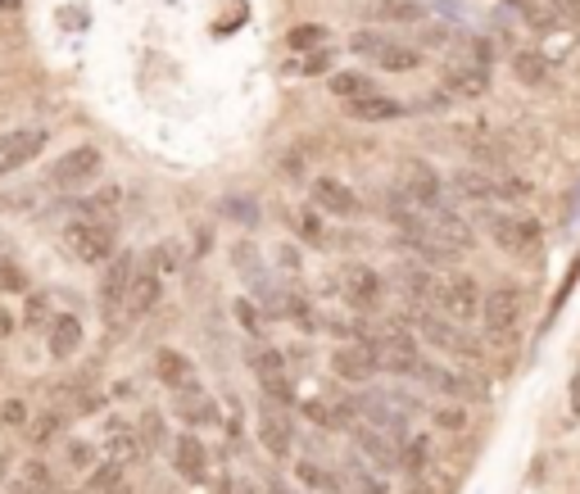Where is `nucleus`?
I'll return each mask as SVG.
<instances>
[{
  "instance_id": "obj_1",
  "label": "nucleus",
  "mask_w": 580,
  "mask_h": 494,
  "mask_svg": "<svg viewBox=\"0 0 580 494\" xmlns=\"http://www.w3.org/2000/svg\"><path fill=\"white\" fill-rule=\"evenodd\" d=\"M449 187H453V195H459V200H472V204H481V210H494V204L531 195V181H521L513 173H481V168L453 173Z\"/></svg>"
},
{
  "instance_id": "obj_2",
  "label": "nucleus",
  "mask_w": 580,
  "mask_h": 494,
  "mask_svg": "<svg viewBox=\"0 0 580 494\" xmlns=\"http://www.w3.org/2000/svg\"><path fill=\"white\" fill-rule=\"evenodd\" d=\"M368 345H372L376 363H382V372H390V377H417L422 350H417V335L403 322H386V327L368 331Z\"/></svg>"
},
{
  "instance_id": "obj_3",
  "label": "nucleus",
  "mask_w": 580,
  "mask_h": 494,
  "mask_svg": "<svg viewBox=\"0 0 580 494\" xmlns=\"http://www.w3.org/2000/svg\"><path fill=\"white\" fill-rule=\"evenodd\" d=\"M481 227L490 231V241L503 250V254H540L544 245V227L531 218V214H508V210H486L481 214Z\"/></svg>"
},
{
  "instance_id": "obj_4",
  "label": "nucleus",
  "mask_w": 580,
  "mask_h": 494,
  "mask_svg": "<svg viewBox=\"0 0 580 494\" xmlns=\"http://www.w3.org/2000/svg\"><path fill=\"white\" fill-rule=\"evenodd\" d=\"M413 327H417V335L431 350H440V354H449V358H463V363H476L481 358V345L467 335V327H459V322H449V318H440L436 308H413Z\"/></svg>"
},
{
  "instance_id": "obj_5",
  "label": "nucleus",
  "mask_w": 580,
  "mask_h": 494,
  "mask_svg": "<svg viewBox=\"0 0 580 494\" xmlns=\"http://www.w3.org/2000/svg\"><path fill=\"white\" fill-rule=\"evenodd\" d=\"M521 314H526V295L517 281H499L481 295V327L490 341H508V335L521 327Z\"/></svg>"
},
{
  "instance_id": "obj_6",
  "label": "nucleus",
  "mask_w": 580,
  "mask_h": 494,
  "mask_svg": "<svg viewBox=\"0 0 580 494\" xmlns=\"http://www.w3.org/2000/svg\"><path fill=\"white\" fill-rule=\"evenodd\" d=\"M481 281L476 277H467V273H449V277H440V286H436V314L440 318H449V322H459V327H472L476 318H481Z\"/></svg>"
},
{
  "instance_id": "obj_7",
  "label": "nucleus",
  "mask_w": 580,
  "mask_h": 494,
  "mask_svg": "<svg viewBox=\"0 0 580 494\" xmlns=\"http://www.w3.org/2000/svg\"><path fill=\"white\" fill-rule=\"evenodd\" d=\"M64 250L68 258H78V264L87 268H105L109 258H114V227L109 223H100V218H78V223H68L64 227Z\"/></svg>"
},
{
  "instance_id": "obj_8",
  "label": "nucleus",
  "mask_w": 580,
  "mask_h": 494,
  "mask_svg": "<svg viewBox=\"0 0 580 494\" xmlns=\"http://www.w3.org/2000/svg\"><path fill=\"white\" fill-rule=\"evenodd\" d=\"M105 173V154H100V145H73V150H64L55 164H50V173H46V181L55 191H82V187H91V181Z\"/></svg>"
},
{
  "instance_id": "obj_9",
  "label": "nucleus",
  "mask_w": 580,
  "mask_h": 494,
  "mask_svg": "<svg viewBox=\"0 0 580 494\" xmlns=\"http://www.w3.org/2000/svg\"><path fill=\"white\" fill-rule=\"evenodd\" d=\"M426 390H436V395L453 400V404H467V400H490V390L486 381H476L472 372H459V368H444V363H431V358H422V368L417 377Z\"/></svg>"
},
{
  "instance_id": "obj_10",
  "label": "nucleus",
  "mask_w": 580,
  "mask_h": 494,
  "mask_svg": "<svg viewBox=\"0 0 580 494\" xmlns=\"http://www.w3.org/2000/svg\"><path fill=\"white\" fill-rule=\"evenodd\" d=\"M395 191L413 204V210H431L444 200V177L426 164V160H403L395 173Z\"/></svg>"
},
{
  "instance_id": "obj_11",
  "label": "nucleus",
  "mask_w": 580,
  "mask_h": 494,
  "mask_svg": "<svg viewBox=\"0 0 580 494\" xmlns=\"http://www.w3.org/2000/svg\"><path fill=\"white\" fill-rule=\"evenodd\" d=\"M255 427H259V445L268 449V458L286 463L295 454V413L291 408H276V404H263L259 400Z\"/></svg>"
},
{
  "instance_id": "obj_12",
  "label": "nucleus",
  "mask_w": 580,
  "mask_h": 494,
  "mask_svg": "<svg viewBox=\"0 0 580 494\" xmlns=\"http://www.w3.org/2000/svg\"><path fill=\"white\" fill-rule=\"evenodd\" d=\"M137 273H141L137 254L132 250H114V258L105 264V277H100V308H105V318L123 314V304H128V291H132Z\"/></svg>"
},
{
  "instance_id": "obj_13",
  "label": "nucleus",
  "mask_w": 580,
  "mask_h": 494,
  "mask_svg": "<svg viewBox=\"0 0 580 494\" xmlns=\"http://www.w3.org/2000/svg\"><path fill=\"white\" fill-rule=\"evenodd\" d=\"M309 204L326 218H359V210H363L359 191L349 187V181L332 177V173H322V177L309 181Z\"/></svg>"
},
{
  "instance_id": "obj_14",
  "label": "nucleus",
  "mask_w": 580,
  "mask_h": 494,
  "mask_svg": "<svg viewBox=\"0 0 580 494\" xmlns=\"http://www.w3.org/2000/svg\"><path fill=\"white\" fill-rule=\"evenodd\" d=\"M41 150H46L41 127H10V132H0V181L23 173L28 164H37Z\"/></svg>"
},
{
  "instance_id": "obj_15",
  "label": "nucleus",
  "mask_w": 580,
  "mask_h": 494,
  "mask_svg": "<svg viewBox=\"0 0 580 494\" xmlns=\"http://www.w3.org/2000/svg\"><path fill=\"white\" fill-rule=\"evenodd\" d=\"M332 372L345 385H372L376 372H382V363H376V354H372L368 341H340L332 350Z\"/></svg>"
},
{
  "instance_id": "obj_16",
  "label": "nucleus",
  "mask_w": 580,
  "mask_h": 494,
  "mask_svg": "<svg viewBox=\"0 0 580 494\" xmlns=\"http://www.w3.org/2000/svg\"><path fill=\"white\" fill-rule=\"evenodd\" d=\"M440 91L449 100H481L490 91V64L481 60H449L440 73Z\"/></svg>"
},
{
  "instance_id": "obj_17",
  "label": "nucleus",
  "mask_w": 580,
  "mask_h": 494,
  "mask_svg": "<svg viewBox=\"0 0 580 494\" xmlns=\"http://www.w3.org/2000/svg\"><path fill=\"white\" fill-rule=\"evenodd\" d=\"M340 295H345L349 308L372 314V308H382V300H386V281H382V273L368 268V264H349L340 273Z\"/></svg>"
},
{
  "instance_id": "obj_18",
  "label": "nucleus",
  "mask_w": 580,
  "mask_h": 494,
  "mask_svg": "<svg viewBox=\"0 0 580 494\" xmlns=\"http://www.w3.org/2000/svg\"><path fill=\"white\" fill-rule=\"evenodd\" d=\"M349 431H355V449H359V458H363L368 467H376L382 477L399 472V440H395V435L376 431V427H368V422H355Z\"/></svg>"
},
{
  "instance_id": "obj_19",
  "label": "nucleus",
  "mask_w": 580,
  "mask_h": 494,
  "mask_svg": "<svg viewBox=\"0 0 580 494\" xmlns=\"http://www.w3.org/2000/svg\"><path fill=\"white\" fill-rule=\"evenodd\" d=\"M172 413L182 418L186 431H205L218 422V404H214V395H205L199 381H186V385L172 390Z\"/></svg>"
},
{
  "instance_id": "obj_20",
  "label": "nucleus",
  "mask_w": 580,
  "mask_h": 494,
  "mask_svg": "<svg viewBox=\"0 0 580 494\" xmlns=\"http://www.w3.org/2000/svg\"><path fill=\"white\" fill-rule=\"evenodd\" d=\"M141 435H137V427L132 422H123V418H109L105 427H100V454H105L109 463H118L123 472L141 458Z\"/></svg>"
},
{
  "instance_id": "obj_21",
  "label": "nucleus",
  "mask_w": 580,
  "mask_h": 494,
  "mask_svg": "<svg viewBox=\"0 0 580 494\" xmlns=\"http://www.w3.org/2000/svg\"><path fill=\"white\" fill-rule=\"evenodd\" d=\"M172 467H178V477L191 481V485L209 481V449L195 431H182L178 440H172Z\"/></svg>"
},
{
  "instance_id": "obj_22",
  "label": "nucleus",
  "mask_w": 580,
  "mask_h": 494,
  "mask_svg": "<svg viewBox=\"0 0 580 494\" xmlns=\"http://www.w3.org/2000/svg\"><path fill=\"white\" fill-rule=\"evenodd\" d=\"M409 114H413V105H403L399 96H382V91H372L363 100H345V118H355V123H395Z\"/></svg>"
},
{
  "instance_id": "obj_23",
  "label": "nucleus",
  "mask_w": 580,
  "mask_h": 494,
  "mask_svg": "<svg viewBox=\"0 0 580 494\" xmlns=\"http://www.w3.org/2000/svg\"><path fill=\"white\" fill-rule=\"evenodd\" d=\"M82 341H87V331H82V318L78 314H55L50 318V327H46V350H50V358H73L82 350Z\"/></svg>"
},
{
  "instance_id": "obj_24",
  "label": "nucleus",
  "mask_w": 580,
  "mask_h": 494,
  "mask_svg": "<svg viewBox=\"0 0 580 494\" xmlns=\"http://www.w3.org/2000/svg\"><path fill=\"white\" fill-rule=\"evenodd\" d=\"M159 295H164V277L155 268H141L137 281H132V291H128V304H123V314L141 318V314H150V308L159 304Z\"/></svg>"
},
{
  "instance_id": "obj_25",
  "label": "nucleus",
  "mask_w": 580,
  "mask_h": 494,
  "mask_svg": "<svg viewBox=\"0 0 580 494\" xmlns=\"http://www.w3.org/2000/svg\"><path fill=\"white\" fill-rule=\"evenodd\" d=\"M155 377H159L168 390H178V385L195 381V363H191L182 350H159V354H155Z\"/></svg>"
},
{
  "instance_id": "obj_26",
  "label": "nucleus",
  "mask_w": 580,
  "mask_h": 494,
  "mask_svg": "<svg viewBox=\"0 0 580 494\" xmlns=\"http://www.w3.org/2000/svg\"><path fill=\"white\" fill-rule=\"evenodd\" d=\"M426 467H431V435L409 431V440H403V445H399V472L422 477Z\"/></svg>"
},
{
  "instance_id": "obj_27",
  "label": "nucleus",
  "mask_w": 580,
  "mask_h": 494,
  "mask_svg": "<svg viewBox=\"0 0 580 494\" xmlns=\"http://www.w3.org/2000/svg\"><path fill=\"white\" fill-rule=\"evenodd\" d=\"M326 91H332L340 105L345 100H363V96H372L376 87H372V77L368 73H355V68H345V73H326Z\"/></svg>"
},
{
  "instance_id": "obj_28",
  "label": "nucleus",
  "mask_w": 580,
  "mask_h": 494,
  "mask_svg": "<svg viewBox=\"0 0 580 494\" xmlns=\"http://www.w3.org/2000/svg\"><path fill=\"white\" fill-rule=\"evenodd\" d=\"M363 14L376 18V23H417L422 5H417V0H368Z\"/></svg>"
},
{
  "instance_id": "obj_29",
  "label": "nucleus",
  "mask_w": 580,
  "mask_h": 494,
  "mask_svg": "<svg viewBox=\"0 0 580 494\" xmlns=\"http://www.w3.org/2000/svg\"><path fill=\"white\" fill-rule=\"evenodd\" d=\"M376 68H386V73H413V68H422V50L395 37V41L382 50V55H376Z\"/></svg>"
},
{
  "instance_id": "obj_30",
  "label": "nucleus",
  "mask_w": 580,
  "mask_h": 494,
  "mask_svg": "<svg viewBox=\"0 0 580 494\" xmlns=\"http://www.w3.org/2000/svg\"><path fill=\"white\" fill-rule=\"evenodd\" d=\"M326 41H332V33H326V23H295V28L286 33L291 55H309V50H322Z\"/></svg>"
},
{
  "instance_id": "obj_31",
  "label": "nucleus",
  "mask_w": 580,
  "mask_h": 494,
  "mask_svg": "<svg viewBox=\"0 0 580 494\" xmlns=\"http://www.w3.org/2000/svg\"><path fill=\"white\" fill-rule=\"evenodd\" d=\"M259 395H263V404L291 408V413H295V404H299V395H295V381H291V372H272V377H259Z\"/></svg>"
},
{
  "instance_id": "obj_32",
  "label": "nucleus",
  "mask_w": 580,
  "mask_h": 494,
  "mask_svg": "<svg viewBox=\"0 0 580 494\" xmlns=\"http://www.w3.org/2000/svg\"><path fill=\"white\" fill-rule=\"evenodd\" d=\"M345 477H349V490H355V494H390L386 481H382V472H376V467H368L359 454L345 463Z\"/></svg>"
},
{
  "instance_id": "obj_33",
  "label": "nucleus",
  "mask_w": 580,
  "mask_h": 494,
  "mask_svg": "<svg viewBox=\"0 0 580 494\" xmlns=\"http://www.w3.org/2000/svg\"><path fill=\"white\" fill-rule=\"evenodd\" d=\"M295 477L305 481L309 490H318V494H345L340 481H336V472H326V467L313 463V458H299V463H295Z\"/></svg>"
},
{
  "instance_id": "obj_34",
  "label": "nucleus",
  "mask_w": 580,
  "mask_h": 494,
  "mask_svg": "<svg viewBox=\"0 0 580 494\" xmlns=\"http://www.w3.org/2000/svg\"><path fill=\"white\" fill-rule=\"evenodd\" d=\"M395 37L390 33H382V28H359L355 37H349V55H359V60H368V64H376V55L390 46Z\"/></svg>"
},
{
  "instance_id": "obj_35",
  "label": "nucleus",
  "mask_w": 580,
  "mask_h": 494,
  "mask_svg": "<svg viewBox=\"0 0 580 494\" xmlns=\"http://www.w3.org/2000/svg\"><path fill=\"white\" fill-rule=\"evenodd\" d=\"M282 318H291L305 335H313V331H322V318H318V308L305 300V295H295V291H286V308H282Z\"/></svg>"
},
{
  "instance_id": "obj_36",
  "label": "nucleus",
  "mask_w": 580,
  "mask_h": 494,
  "mask_svg": "<svg viewBox=\"0 0 580 494\" xmlns=\"http://www.w3.org/2000/svg\"><path fill=\"white\" fill-rule=\"evenodd\" d=\"M286 73H295V77H322V73H332V46L309 50V55H291L286 60Z\"/></svg>"
},
{
  "instance_id": "obj_37",
  "label": "nucleus",
  "mask_w": 580,
  "mask_h": 494,
  "mask_svg": "<svg viewBox=\"0 0 580 494\" xmlns=\"http://www.w3.org/2000/svg\"><path fill=\"white\" fill-rule=\"evenodd\" d=\"M436 286H440V281H436L431 273H426V268H403V291H409L422 308H431V304H436Z\"/></svg>"
},
{
  "instance_id": "obj_38",
  "label": "nucleus",
  "mask_w": 580,
  "mask_h": 494,
  "mask_svg": "<svg viewBox=\"0 0 580 494\" xmlns=\"http://www.w3.org/2000/svg\"><path fill=\"white\" fill-rule=\"evenodd\" d=\"M249 372H255V377H272V372H291L286 368V354L282 350H276V345H255V350H249Z\"/></svg>"
},
{
  "instance_id": "obj_39",
  "label": "nucleus",
  "mask_w": 580,
  "mask_h": 494,
  "mask_svg": "<svg viewBox=\"0 0 580 494\" xmlns=\"http://www.w3.org/2000/svg\"><path fill=\"white\" fill-rule=\"evenodd\" d=\"M118 485H123V467L109 463V458H100L91 472H87V494H109V490H118Z\"/></svg>"
},
{
  "instance_id": "obj_40",
  "label": "nucleus",
  "mask_w": 580,
  "mask_h": 494,
  "mask_svg": "<svg viewBox=\"0 0 580 494\" xmlns=\"http://www.w3.org/2000/svg\"><path fill=\"white\" fill-rule=\"evenodd\" d=\"M182 245L178 241H159L155 250H150V268H155L159 277H172V273H182Z\"/></svg>"
},
{
  "instance_id": "obj_41",
  "label": "nucleus",
  "mask_w": 580,
  "mask_h": 494,
  "mask_svg": "<svg viewBox=\"0 0 580 494\" xmlns=\"http://www.w3.org/2000/svg\"><path fill=\"white\" fill-rule=\"evenodd\" d=\"M60 427H64V413H55V408H41L37 418H33L28 427H23V431H28V440H33V445H50Z\"/></svg>"
},
{
  "instance_id": "obj_42",
  "label": "nucleus",
  "mask_w": 580,
  "mask_h": 494,
  "mask_svg": "<svg viewBox=\"0 0 580 494\" xmlns=\"http://www.w3.org/2000/svg\"><path fill=\"white\" fill-rule=\"evenodd\" d=\"M232 264L249 277V286H259V281H268V273H263V258H259V250L249 245V241H241V245H232Z\"/></svg>"
},
{
  "instance_id": "obj_43",
  "label": "nucleus",
  "mask_w": 580,
  "mask_h": 494,
  "mask_svg": "<svg viewBox=\"0 0 580 494\" xmlns=\"http://www.w3.org/2000/svg\"><path fill=\"white\" fill-rule=\"evenodd\" d=\"M232 318L241 322V331H249V335H263V308L255 304V300H249V295H241L236 304H232Z\"/></svg>"
},
{
  "instance_id": "obj_44",
  "label": "nucleus",
  "mask_w": 580,
  "mask_h": 494,
  "mask_svg": "<svg viewBox=\"0 0 580 494\" xmlns=\"http://www.w3.org/2000/svg\"><path fill=\"white\" fill-rule=\"evenodd\" d=\"M544 68H549V64H544V60L536 55V50H521V55L513 60V73H517V83H526V87H536V83H544V77H549Z\"/></svg>"
},
{
  "instance_id": "obj_45",
  "label": "nucleus",
  "mask_w": 580,
  "mask_h": 494,
  "mask_svg": "<svg viewBox=\"0 0 580 494\" xmlns=\"http://www.w3.org/2000/svg\"><path fill=\"white\" fill-rule=\"evenodd\" d=\"M508 5H513L526 23H531V28H540V33H544V28H553V10L544 5V0H508Z\"/></svg>"
},
{
  "instance_id": "obj_46",
  "label": "nucleus",
  "mask_w": 580,
  "mask_h": 494,
  "mask_svg": "<svg viewBox=\"0 0 580 494\" xmlns=\"http://www.w3.org/2000/svg\"><path fill=\"white\" fill-rule=\"evenodd\" d=\"M322 218H326V214H318L313 204H309V210H299V218H295L299 237H305L309 245H322V237H326V231H322Z\"/></svg>"
},
{
  "instance_id": "obj_47",
  "label": "nucleus",
  "mask_w": 580,
  "mask_h": 494,
  "mask_svg": "<svg viewBox=\"0 0 580 494\" xmlns=\"http://www.w3.org/2000/svg\"><path fill=\"white\" fill-rule=\"evenodd\" d=\"M431 422H436L440 431H449V435H459V431L467 427V413H463L459 404H444V408H431Z\"/></svg>"
},
{
  "instance_id": "obj_48",
  "label": "nucleus",
  "mask_w": 580,
  "mask_h": 494,
  "mask_svg": "<svg viewBox=\"0 0 580 494\" xmlns=\"http://www.w3.org/2000/svg\"><path fill=\"white\" fill-rule=\"evenodd\" d=\"M137 435H141V445H145V449H159V445H164V418H159V413H155V408H150V413H145V418H141Z\"/></svg>"
},
{
  "instance_id": "obj_49",
  "label": "nucleus",
  "mask_w": 580,
  "mask_h": 494,
  "mask_svg": "<svg viewBox=\"0 0 580 494\" xmlns=\"http://www.w3.org/2000/svg\"><path fill=\"white\" fill-rule=\"evenodd\" d=\"M64 454H68V463L78 467V472H91V467L100 463V458H95V445H91V440H68V449H64Z\"/></svg>"
},
{
  "instance_id": "obj_50",
  "label": "nucleus",
  "mask_w": 580,
  "mask_h": 494,
  "mask_svg": "<svg viewBox=\"0 0 580 494\" xmlns=\"http://www.w3.org/2000/svg\"><path fill=\"white\" fill-rule=\"evenodd\" d=\"M544 5L553 10V18H563L567 28L580 33V0H544Z\"/></svg>"
},
{
  "instance_id": "obj_51",
  "label": "nucleus",
  "mask_w": 580,
  "mask_h": 494,
  "mask_svg": "<svg viewBox=\"0 0 580 494\" xmlns=\"http://www.w3.org/2000/svg\"><path fill=\"white\" fill-rule=\"evenodd\" d=\"M227 210H236V214H232L236 223L259 227V204H249V200H227Z\"/></svg>"
},
{
  "instance_id": "obj_52",
  "label": "nucleus",
  "mask_w": 580,
  "mask_h": 494,
  "mask_svg": "<svg viewBox=\"0 0 580 494\" xmlns=\"http://www.w3.org/2000/svg\"><path fill=\"white\" fill-rule=\"evenodd\" d=\"M28 327H33V331H37V327H50V304H46V295L28 300Z\"/></svg>"
},
{
  "instance_id": "obj_53",
  "label": "nucleus",
  "mask_w": 580,
  "mask_h": 494,
  "mask_svg": "<svg viewBox=\"0 0 580 494\" xmlns=\"http://www.w3.org/2000/svg\"><path fill=\"white\" fill-rule=\"evenodd\" d=\"M276 250H282V254H276V264H282L286 273H299V268H305V254H299V245H276Z\"/></svg>"
},
{
  "instance_id": "obj_54",
  "label": "nucleus",
  "mask_w": 580,
  "mask_h": 494,
  "mask_svg": "<svg viewBox=\"0 0 580 494\" xmlns=\"http://www.w3.org/2000/svg\"><path fill=\"white\" fill-rule=\"evenodd\" d=\"M0 418H5L10 427H28V408H23V400H5V408H0Z\"/></svg>"
},
{
  "instance_id": "obj_55",
  "label": "nucleus",
  "mask_w": 580,
  "mask_h": 494,
  "mask_svg": "<svg viewBox=\"0 0 580 494\" xmlns=\"http://www.w3.org/2000/svg\"><path fill=\"white\" fill-rule=\"evenodd\" d=\"M14 327H18V318L10 314L5 304H0V341H5V335H14Z\"/></svg>"
},
{
  "instance_id": "obj_56",
  "label": "nucleus",
  "mask_w": 580,
  "mask_h": 494,
  "mask_svg": "<svg viewBox=\"0 0 580 494\" xmlns=\"http://www.w3.org/2000/svg\"><path fill=\"white\" fill-rule=\"evenodd\" d=\"M571 413H576V418H580V377L571 381Z\"/></svg>"
},
{
  "instance_id": "obj_57",
  "label": "nucleus",
  "mask_w": 580,
  "mask_h": 494,
  "mask_svg": "<svg viewBox=\"0 0 580 494\" xmlns=\"http://www.w3.org/2000/svg\"><path fill=\"white\" fill-rule=\"evenodd\" d=\"M23 10V0H0V14H18Z\"/></svg>"
},
{
  "instance_id": "obj_58",
  "label": "nucleus",
  "mask_w": 580,
  "mask_h": 494,
  "mask_svg": "<svg viewBox=\"0 0 580 494\" xmlns=\"http://www.w3.org/2000/svg\"><path fill=\"white\" fill-rule=\"evenodd\" d=\"M236 494H263V490H255L249 481H236Z\"/></svg>"
},
{
  "instance_id": "obj_59",
  "label": "nucleus",
  "mask_w": 580,
  "mask_h": 494,
  "mask_svg": "<svg viewBox=\"0 0 580 494\" xmlns=\"http://www.w3.org/2000/svg\"><path fill=\"white\" fill-rule=\"evenodd\" d=\"M218 494H236V481H222V485H218Z\"/></svg>"
},
{
  "instance_id": "obj_60",
  "label": "nucleus",
  "mask_w": 580,
  "mask_h": 494,
  "mask_svg": "<svg viewBox=\"0 0 580 494\" xmlns=\"http://www.w3.org/2000/svg\"><path fill=\"white\" fill-rule=\"evenodd\" d=\"M109 494H137V490H132V485H118V490H109Z\"/></svg>"
}]
</instances>
